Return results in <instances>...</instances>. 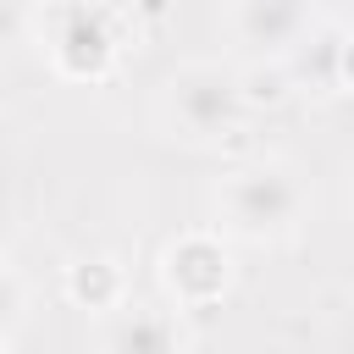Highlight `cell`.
Masks as SVG:
<instances>
[{
  "instance_id": "cell-1",
  "label": "cell",
  "mask_w": 354,
  "mask_h": 354,
  "mask_svg": "<svg viewBox=\"0 0 354 354\" xmlns=\"http://www.w3.org/2000/svg\"><path fill=\"white\" fill-rule=\"evenodd\" d=\"M221 232L238 243H288L310 221V183L288 160H249L232 166L216 188Z\"/></svg>"
},
{
  "instance_id": "cell-2",
  "label": "cell",
  "mask_w": 354,
  "mask_h": 354,
  "mask_svg": "<svg viewBox=\"0 0 354 354\" xmlns=\"http://www.w3.org/2000/svg\"><path fill=\"white\" fill-rule=\"evenodd\" d=\"M249 116L243 105V88H238V72L221 66V61H188L166 77L160 88V122L171 138L183 144H221L227 133H238V122Z\"/></svg>"
},
{
  "instance_id": "cell-3",
  "label": "cell",
  "mask_w": 354,
  "mask_h": 354,
  "mask_svg": "<svg viewBox=\"0 0 354 354\" xmlns=\"http://www.w3.org/2000/svg\"><path fill=\"white\" fill-rule=\"evenodd\" d=\"M39 33L50 66L72 83H100L122 61V17L111 0H50Z\"/></svg>"
},
{
  "instance_id": "cell-4",
  "label": "cell",
  "mask_w": 354,
  "mask_h": 354,
  "mask_svg": "<svg viewBox=\"0 0 354 354\" xmlns=\"http://www.w3.org/2000/svg\"><path fill=\"white\" fill-rule=\"evenodd\" d=\"M160 288L177 310H205L232 288V249L216 232H183L160 249Z\"/></svg>"
},
{
  "instance_id": "cell-5",
  "label": "cell",
  "mask_w": 354,
  "mask_h": 354,
  "mask_svg": "<svg viewBox=\"0 0 354 354\" xmlns=\"http://www.w3.org/2000/svg\"><path fill=\"white\" fill-rule=\"evenodd\" d=\"M188 326L177 304H149V299H127L105 315L100 332V354H188Z\"/></svg>"
},
{
  "instance_id": "cell-6",
  "label": "cell",
  "mask_w": 354,
  "mask_h": 354,
  "mask_svg": "<svg viewBox=\"0 0 354 354\" xmlns=\"http://www.w3.org/2000/svg\"><path fill=\"white\" fill-rule=\"evenodd\" d=\"M282 72L293 88L315 100H343L348 94V28L337 17H315V28L282 55Z\"/></svg>"
},
{
  "instance_id": "cell-7",
  "label": "cell",
  "mask_w": 354,
  "mask_h": 354,
  "mask_svg": "<svg viewBox=\"0 0 354 354\" xmlns=\"http://www.w3.org/2000/svg\"><path fill=\"white\" fill-rule=\"evenodd\" d=\"M310 28H315V0H232L238 44H249L271 61H282Z\"/></svg>"
},
{
  "instance_id": "cell-8",
  "label": "cell",
  "mask_w": 354,
  "mask_h": 354,
  "mask_svg": "<svg viewBox=\"0 0 354 354\" xmlns=\"http://www.w3.org/2000/svg\"><path fill=\"white\" fill-rule=\"evenodd\" d=\"M61 288H66V299L77 310H94V315H111L116 304H127V271H122L116 254H83V260H72L66 277H61Z\"/></svg>"
},
{
  "instance_id": "cell-9",
  "label": "cell",
  "mask_w": 354,
  "mask_h": 354,
  "mask_svg": "<svg viewBox=\"0 0 354 354\" xmlns=\"http://www.w3.org/2000/svg\"><path fill=\"white\" fill-rule=\"evenodd\" d=\"M238 88H243V105H249V111H254V105H282V100L293 94L282 61H277V66H249V72H238Z\"/></svg>"
},
{
  "instance_id": "cell-10",
  "label": "cell",
  "mask_w": 354,
  "mask_h": 354,
  "mask_svg": "<svg viewBox=\"0 0 354 354\" xmlns=\"http://www.w3.org/2000/svg\"><path fill=\"white\" fill-rule=\"evenodd\" d=\"M22 315H28V288H22V277L11 266H0V348L22 326Z\"/></svg>"
},
{
  "instance_id": "cell-11",
  "label": "cell",
  "mask_w": 354,
  "mask_h": 354,
  "mask_svg": "<svg viewBox=\"0 0 354 354\" xmlns=\"http://www.w3.org/2000/svg\"><path fill=\"white\" fill-rule=\"evenodd\" d=\"M28 28H33V0H0V50L28 39Z\"/></svg>"
},
{
  "instance_id": "cell-12",
  "label": "cell",
  "mask_w": 354,
  "mask_h": 354,
  "mask_svg": "<svg viewBox=\"0 0 354 354\" xmlns=\"http://www.w3.org/2000/svg\"><path fill=\"white\" fill-rule=\"evenodd\" d=\"M0 354H6V348H0Z\"/></svg>"
}]
</instances>
